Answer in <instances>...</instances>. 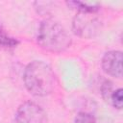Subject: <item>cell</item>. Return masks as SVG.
Returning a JSON list of instances; mask_svg holds the SVG:
<instances>
[{
  "mask_svg": "<svg viewBox=\"0 0 123 123\" xmlns=\"http://www.w3.org/2000/svg\"><path fill=\"white\" fill-rule=\"evenodd\" d=\"M75 123H97L95 117L87 112H80L75 117Z\"/></svg>",
  "mask_w": 123,
  "mask_h": 123,
  "instance_id": "9",
  "label": "cell"
},
{
  "mask_svg": "<svg viewBox=\"0 0 123 123\" xmlns=\"http://www.w3.org/2000/svg\"><path fill=\"white\" fill-rule=\"evenodd\" d=\"M111 87H112V85L110 81L106 80L102 86V88H101V91H102V96L104 98L105 101H110V98H111Z\"/></svg>",
  "mask_w": 123,
  "mask_h": 123,
  "instance_id": "10",
  "label": "cell"
},
{
  "mask_svg": "<svg viewBox=\"0 0 123 123\" xmlns=\"http://www.w3.org/2000/svg\"><path fill=\"white\" fill-rule=\"evenodd\" d=\"M37 40L41 48L52 53L65 51L72 42L67 31L60 23L50 19L40 23Z\"/></svg>",
  "mask_w": 123,
  "mask_h": 123,
  "instance_id": "2",
  "label": "cell"
},
{
  "mask_svg": "<svg viewBox=\"0 0 123 123\" xmlns=\"http://www.w3.org/2000/svg\"><path fill=\"white\" fill-rule=\"evenodd\" d=\"M122 93H123V90L122 88H118L114 91L111 92V98H110V101L111 102L112 106L118 110H121L122 109Z\"/></svg>",
  "mask_w": 123,
  "mask_h": 123,
  "instance_id": "7",
  "label": "cell"
},
{
  "mask_svg": "<svg viewBox=\"0 0 123 123\" xmlns=\"http://www.w3.org/2000/svg\"><path fill=\"white\" fill-rule=\"evenodd\" d=\"M19 43V41L13 37H8L7 35L0 32V45L5 47H14Z\"/></svg>",
  "mask_w": 123,
  "mask_h": 123,
  "instance_id": "8",
  "label": "cell"
},
{
  "mask_svg": "<svg viewBox=\"0 0 123 123\" xmlns=\"http://www.w3.org/2000/svg\"><path fill=\"white\" fill-rule=\"evenodd\" d=\"M102 68L105 73L115 78L122 77V52L111 50L105 53L102 59Z\"/></svg>",
  "mask_w": 123,
  "mask_h": 123,
  "instance_id": "5",
  "label": "cell"
},
{
  "mask_svg": "<svg viewBox=\"0 0 123 123\" xmlns=\"http://www.w3.org/2000/svg\"><path fill=\"white\" fill-rule=\"evenodd\" d=\"M0 32H1V25H0Z\"/></svg>",
  "mask_w": 123,
  "mask_h": 123,
  "instance_id": "11",
  "label": "cell"
},
{
  "mask_svg": "<svg viewBox=\"0 0 123 123\" xmlns=\"http://www.w3.org/2000/svg\"><path fill=\"white\" fill-rule=\"evenodd\" d=\"M72 30L81 37L90 38L100 32L101 21L96 16V12H79L73 18Z\"/></svg>",
  "mask_w": 123,
  "mask_h": 123,
  "instance_id": "3",
  "label": "cell"
},
{
  "mask_svg": "<svg viewBox=\"0 0 123 123\" xmlns=\"http://www.w3.org/2000/svg\"><path fill=\"white\" fill-rule=\"evenodd\" d=\"M16 123H48L46 112L34 102L27 101L19 106L15 114Z\"/></svg>",
  "mask_w": 123,
  "mask_h": 123,
  "instance_id": "4",
  "label": "cell"
},
{
  "mask_svg": "<svg viewBox=\"0 0 123 123\" xmlns=\"http://www.w3.org/2000/svg\"><path fill=\"white\" fill-rule=\"evenodd\" d=\"M23 80L28 91L35 96L50 94L57 82L51 66L41 61H34L26 66Z\"/></svg>",
  "mask_w": 123,
  "mask_h": 123,
  "instance_id": "1",
  "label": "cell"
},
{
  "mask_svg": "<svg viewBox=\"0 0 123 123\" xmlns=\"http://www.w3.org/2000/svg\"><path fill=\"white\" fill-rule=\"evenodd\" d=\"M66 4L71 8L77 9L79 12H97V11L99 10L98 5H89L87 3L81 2V1H68V2H66Z\"/></svg>",
  "mask_w": 123,
  "mask_h": 123,
  "instance_id": "6",
  "label": "cell"
}]
</instances>
